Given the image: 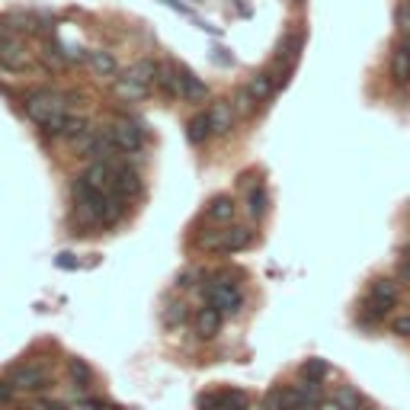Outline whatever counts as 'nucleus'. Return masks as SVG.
I'll return each mask as SVG.
<instances>
[{"label": "nucleus", "instance_id": "obj_23", "mask_svg": "<svg viewBox=\"0 0 410 410\" xmlns=\"http://www.w3.org/2000/svg\"><path fill=\"white\" fill-rule=\"evenodd\" d=\"M157 84H160V90H164V93H170V97L183 100V90H180V74H176V68H174V64L160 71V74H157Z\"/></svg>", "mask_w": 410, "mask_h": 410}, {"label": "nucleus", "instance_id": "obj_2", "mask_svg": "<svg viewBox=\"0 0 410 410\" xmlns=\"http://www.w3.org/2000/svg\"><path fill=\"white\" fill-rule=\"evenodd\" d=\"M71 195H74V212L80 222L90 224V228L106 224V195L109 193L97 189L87 176H77L74 186H71Z\"/></svg>", "mask_w": 410, "mask_h": 410}, {"label": "nucleus", "instance_id": "obj_31", "mask_svg": "<svg viewBox=\"0 0 410 410\" xmlns=\"http://www.w3.org/2000/svg\"><path fill=\"white\" fill-rule=\"evenodd\" d=\"M257 106H260V103H257V100H253L247 90L237 93V109H241V112H257Z\"/></svg>", "mask_w": 410, "mask_h": 410}, {"label": "nucleus", "instance_id": "obj_18", "mask_svg": "<svg viewBox=\"0 0 410 410\" xmlns=\"http://www.w3.org/2000/svg\"><path fill=\"white\" fill-rule=\"evenodd\" d=\"M391 77H394L397 84H407L410 80V52L404 45H397L394 55H391Z\"/></svg>", "mask_w": 410, "mask_h": 410}, {"label": "nucleus", "instance_id": "obj_10", "mask_svg": "<svg viewBox=\"0 0 410 410\" xmlns=\"http://www.w3.org/2000/svg\"><path fill=\"white\" fill-rule=\"evenodd\" d=\"M84 176L97 189H103V193H112V186H116V164H112V160H93L90 167H87Z\"/></svg>", "mask_w": 410, "mask_h": 410}, {"label": "nucleus", "instance_id": "obj_28", "mask_svg": "<svg viewBox=\"0 0 410 410\" xmlns=\"http://www.w3.org/2000/svg\"><path fill=\"white\" fill-rule=\"evenodd\" d=\"M295 58H299V42H295V35H289L282 45H279V55L276 61L279 64H295Z\"/></svg>", "mask_w": 410, "mask_h": 410}, {"label": "nucleus", "instance_id": "obj_22", "mask_svg": "<svg viewBox=\"0 0 410 410\" xmlns=\"http://www.w3.org/2000/svg\"><path fill=\"white\" fill-rule=\"evenodd\" d=\"M145 93H147V87L138 84L135 77H119L116 80V97H122V100H145Z\"/></svg>", "mask_w": 410, "mask_h": 410}, {"label": "nucleus", "instance_id": "obj_24", "mask_svg": "<svg viewBox=\"0 0 410 410\" xmlns=\"http://www.w3.org/2000/svg\"><path fill=\"white\" fill-rule=\"evenodd\" d=\"M68 375H71V382H74L77 388H90V382H93L90 366H87V362H80V359H71L68 362Z\"/></svg>", "mask_w": 410, "mask_h": 410}, {"label": "nucleus", "instance_id": "obj_37", "mask_svg": "<svg viewBox=\"0 0 410 410\" xmlns=\"http://www.w3.org/2000/svg\"><path fill=\"white\" fill-rule=\"evenodd\" d=\"M320 410H340V404L330 401V404H320Z\"/></svg>", "mask_w": 410, "mask_h": 410}, {"label": "nucleus", "instance_id": "obj_26", "mask_svg": "<svg viewBox=\"0 0 410 410\" xmlns=\"http://www.w3.org/2000/svg\"><path fill=\"white\" fill-rule=\"evenodd\" d=\"M157 74H160V68L151 61V58L138 61L132 71H128V77H135V80H138V84H145V87H147V84H154V80H157Z\"/></svg>", "mask_w": 410, "mask_h": 410}, {"label": "nucleus", "instance_id": "obj_16", "mask_svg": "<svg viewBox=\"0 0 410 410\" xmlns=\"http://www.w3.org/2000/svg\"><path fill=\"white\" fill-rule=\"evenodd\" d=\"M243 90L251 93L257 103H266V100L272 97V90H276V80H272V74H253L251 80H247V87Z\"/></svg>", "mask_w": 410, "mask_h": 410}, {"label": "nucleus", "instance_id": "obj_20", "mask_svg": "<svg viewBox=\"0 0 410 410\" xmlns=\"http://www.w3.org/2000/svg\"><path fill=\"white\" fill-rule=\"evenodd\" d=\"M334 401L340 404V410H366V397L353 388V385H340L334 394Z\"/></svg>", "mask_w": 410, "mask_h": 410}, {"label": "nucleus", "instance_id": "obj_25", "mask_svg": "<svg viewBox=\"0 0 410 410\" xmlns=\"http://www.w3.org/2000/svg\"><path fill=\"white\" fill-rule=\"evenodd\" d=\"M90 68L97 71V74H103V77H112L119 71V64H116V58L109 55V52H90Z\"/></svg>", "mask_w": 410, "mask_h": 410}, {"label": "nucleus", "instance_id": "obj_3", "mask_svg": "<svg viewBox=\"0 0 410 410\" xmlns=\"http://www.w3.org/2000/svg\"><path fill=\"white\" fill-rule=\"evenodd\" d=\"M251 231L247 228H224V231H209V234H199V243L205 251H215V253H234L243 251L251 243Z\"/></svg>", "mask_w": 410, "mask_h": 410}, {"label": "nucleus", "instance_id": "obj_30", "mask_svg": "<svg viewBox=\"0 0 410 410\" xmlns=\"http://www.w3.org/2000/svg\"><path fill=\"white\" fill-rule=\"evenodd\" d=\"M394 23H397V29H401L404 35H410V0H401V4H397Z\"/></svg>", "mask_w": 410, "mask_h": 410}, {"label": "nucleus", "instance_id": "obj_14", "mask_svg": "<svg viewBox=\"0 0 410 410\" xmlns=\"http://www.w3.org/2000/svg\"><path fill=\"white\" fill-rule=\"evenodd\" d=\"M209 135H215V128H212V116L209 112H199L195 119H189L186 126V138L193 141V145H205L209 141Z\"/></svg>", "mask_w": 410, "mask_h": 410}, {"label": "nucleus", "instance_id": "obj_38", "mask_svg": "<svg viewBox=\"0 0 410 410\" xmlns=\"http://www.w3.org/2000/svg\"><path fill=\"white\" fill-rule=\"evenodd\" d=\"M404 49H407V52H410V35H404Z\"/></svg>", "mask_w": 410, "mask_h": 410}, {"label": "nucleus", "instance_id": "obj_5", "mask_svg": "<svg viewBox=\"0 0 410 410\" xmlns=\"http://www.w3.org/2000/svg\"><path fill=\"white\" fill-rule=\"evenodd\" d=\"M109 135H112V141H116L119 151L138 157V151H141V126H135V122H116V126H109Z\"/></svg>", "mask_w": 410, "mask_h": 410}, {"label": "nucleus", "instance_id": "obj_32", "mask_svg": "<svg viewBox=\"0 0 410 410\" xmlns=\"http://www.w3.org/2000/svg\"><path fill=\"white\" fill-rule=\"evenodd\" d=\"M391 327H394L397 337H410V314H401V318H397Z\"/></svg>", "mask_w": 410, "mask_h": 410}, {"label": "nucleus", "instance_id": "obj_6", "mask_svg": "<svg viewBox=\"0 0 410 410\" xmlns=\"http://www.w3.org/2000/svg\"><path fill=\"white\" fill-rule=\"evenodd\" d=\"M49 375H45L42 366H13L10 368V385L20 391H35V388H45Z\"/></svg>", "mask_w": 410, "mask_h": 410}, {"label": "nucleus", "instance_id": "obj_9", "mask_svg": "<svg viewBox=\"0 0 410 410\" xmlns=\"http://www.w3.org/2000/svg\"><path fill=\"white\" fill-rule=\"evenodd\" d=\"M174 68H176V74H180V90H183V100H193V103H199V100H205V97H209V87L202 84V80L193 74V71L186 68V64L174 61Z\"/></svg>", "mask_w": 410, "mask_h": 410}, {"label": "nucleus", "instance_id": "obj_12", "mask_svg": "<svg viewBox=\"0 0 410 410\" xmlns=\"http://www.w3.org/2000/svg\"><path fill=\"white\" fill-rule=\"evenodd\" d=\"M222 318L224 314L218 311V308H202L199 314H195V334L202 337V340H209V337H215L218 330H222Z\"/></svg>", "mask_w": 410, "mask_h": 410}, {"label": "nucleus", "instance_id": "obj_8", "mask_svg": "<svg viewBox=\"0 0 410 410\" xmlns=\"http://www.w3.org/2000/svg\"><path fill=\"white\" fill-rule=\"evenodd\" d=\"M0 64L7 71H23L29 64V52L23 49L20 39H0Z\"/></svg>", "mask_w": 410, "mask_h": 410}, {"label": "nucleus", "instance_id": "obj_33", "mask_svg": "<svg viewBox=\"0 0 410 410\" xmlns=\"http://www.w3.org/2000/svg\"><path fill=\"white\" fill-rule=\"evenodd\" d=\"M55 266H58V270H74V266H77L74 253H58V257H55Z\"/></svg>", "mask_w": 410, "mask_h": 410}, {"label": "nucleus", "instance_id": "obj_27", "mask_svg": "<svg viewBox=\"0 0 410 410\" xmlns=\"http://www.w3.org/2000/svg\"><path fill=\"white\" fill-rule=\"evenodd\" d=\"M327 375V362L324 359H308L305 366H301V378L305 382H314V385H320V378Z\"/></svg>", "mask_w": 410, "mask_h": 410}, {"label": "nucleus", "instance_id": "obj_7", "mask_svg": "<svg viewBox=\"0 0 410 410\" xmlns=\"http://www.w3.org/2000/svg\"><path fill=\"white\" fill-rule=\"evenodd\" d=\"M368 299H372L375 314H388L397 305V282L394 279H375L372 289H368Z\"/></svg>", "mask_w": 410, "mask_h": 410}, {"label": "nucleus", "instance_id": "obj_11", "mask_svg": "<svg viewBox=\"0 0 410 410\" xmlns=\"http://www.w3.org/2000/svg\"><path fill=\"white\" fill-rule=\"evenodd\" d=\"M112 193H119L122 199H132L135 193H141L138 170L128 167V164H116V186H112Z\"/></svg>", "mask_w": 410, "mask_h": 410}, {"label": "nucleus", "instance_id": "obj_35", "mask_svg": "<svg viewBox=\"0 0 410 410\" xmlns=\"http://www.w3.org/2000/svg\"><path fill=\"white\" fill-rule=\"evenodd\" d=\"M10 401H13V385L0 382V404H10Z\"/></svg>", "mask_w": 410, "mask_h": 410}, {"label": "nucleus", "instance_id": "obj_17", "mask_svg": "<svg viewBox=\"0 0 410 410\" xmlns=\"http://www.w3.org/2000/svg\"><path fill=\"white\" fill-rule=\"evenodd\" d=\"M209 116H212V128H215L218 135H224V132H231V128H234V106L224 103V100L212 106Z\"/></svg>", "mask_w": 410, "mask_h": 410}, {"label": "nucleus", "instance_id": "obj_13", "mask_svg": "<svg viewBox=\"0 0 410 410\" xmlns=\"http://www.w3.org/2000/svg\"><path fill=\"white\" fill-rule=\"evenodd\" d=\"M205 218L215 224H228L234 218V199L231 195H215V199L205 205Z\"/></svg>", "mask_w": 410, "mask_h": 410}, {"label": "nucleus", "instance_id": "obj_4", "mask_svg": "<svg viewBox=\"0 0 410 410\" xmlns=\"http://www.w3.org/2000/svg\"><path fill=\"white\" fill-rule=\"evenodd\" d=\"M209 305L218 308L222 314H237V311H241V305H243V295H241V289H237L234 282L218 279V282L209 289Z\"/></svg>", "mask_w": 410, "mask_h": 410}, {"label": "nucleus", "instance_id": "obj_1", "mask_svg": "<svg viewBox=\"0 0 410 410\" xmlns=\"http://www.w3.org/2000/svg\"><path fill=\"white\" fill-rule=\"evenodd\" d=\"M64 97L58 90H32L23 97V112L32 119L35 126H42L49 135H61L68 112H64Z\"/></svg>", "mask_w": 410, "mask_h": 410}, {"label": "nucleus", "instance_id": "obj_21", "mask_svg": "<svg viewBox=\"0 0 410 410\" xmlns=\"http://www.w3.org/2000/svg\"><path fill=\"white\" fill-rule=\"evenodd\" d=\"M247 209H251L253 218H263L266 209H270V193H266V186L260 183V186L247 189Z\"/></svg>", "mask_w": 410, "mask_h": 410}, {"label": "nucleus", "instance_id": "obj_34", "mask_svg": "<svg viewBox=\"0 0 410 410\" xmlns=\"http://www.w3.org/2000/svg\"><path fill=\"white\" fill-rule=\"evenodd\" d=\"M183 314H186V311H183V305H170V308H167V324L176 327V324L183 320Z\"/></svg>", "mask_w": 410, "mask_h": 410}, {"label": "nucleus", "instance_id": "obj_29", "mask_svg": "<svg viewBox=\"0 0 410 410\" xmlns=\"http://www.w3.org/2000/svg\"><path fill=\"white\" fill-rule=\"evenodd\" d=\"M87 128H90V126H87V122H84V119H68V122H64V132H61V138H68V141H77V138H80V135H84L87 132Z\"/></svg>", "mask_w": 410, "mask_h": 410}, {"label": "nucleus", "instance_id": "obj_15", "mask_svg": "<svg viewBox=\"0 0 410 410\" xmlns=\"http://www.w3.org/2000/svg\"><path fill=\"white\" fill-rule=\"evenodd\" d=\"M295 404H299L295 388H272L263 397V410H295Z\"/></svg>", "mask_w": 410, "mask_h": 410}, {"label": "nucleus", "instance_id": "obj_36", "mask_svg": "<svg viewBox=\"0 0 410 410\" xmlns=\"http://www.w3.org/2000/svg\"><path fill=\"white\" fill-rule=\"evenodd\" d=\"M189 279H195V270H186V272H183L180 282H176V285H189Z\"/></svg>", "mask_w": 410, "mask_h": 410}, {"label": "nucleus", "instance_id": "obj_19", "mask_svg": "<svg viewBox=\"0 0 410 410\" xmlns=\"http://www.w3.org/2000/svg\"><path fill=\"white\" fill-rule=\"evenodd\" d=\"M215 410H247V394L237 388L215 391Z\"/></svg>", "mask_w": 410, "mask_h": 410}]
</instances>
